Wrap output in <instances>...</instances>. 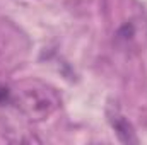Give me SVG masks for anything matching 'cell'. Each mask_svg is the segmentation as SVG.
Returning a JSON list of instances; mask_svg holds the SVG:
<instances>
[{
	"mask_svg": "<svg viewBox=\"0 0 147 145\" xmlns=\"http://www.w3.org/2000/svg\"><path fill=\"white\" fill-rule=\"evenodd\" d=\"M17 103H19L17 106L31 119H43V118L50 116L58 106V99L55 97V94L45 87L22 89L19 92Z\"/></svg>",
	"mask_w": 147,
	"mask_h": 145,
	"instance_id": "cell-1",
	"label": "cell"
},
{
	"mask_svg": "<svg viewBox=\"0 0 147 145\" xmlns=\"http://www.w3.org/2000/svg\"><path fill=\"white\" fill-rule=\"evenodd\" d=\"M110 121H111V125H113V128H115V132H116V135H118V138L121 142H128V144L130 142H139L137 137H135V133H134V130H132V126H130V123L118 111H115L110 116Z\"/></svg>",
	"mask_w": 147,
	"mask_h": 145,
	"instance_id": "cell-2",
	"label": "cell"
},
{
	"mask_svg": "<svg viewBox=\"0 0 147 145\" xmlns=\"http://www.w3.org/2000/svg\"><path fill=\"white\" fill-rule=\"evenodd\" d=\"M12 91H10V87L5 84V82H2L0 80V106H3V104H7V103H10L12 101Z\"/></svg>",
	"mask_w": 147,
	"mask_h": 145,
	"instance_id": "cell-3",
	"label": "cell"
}]
</instances>
